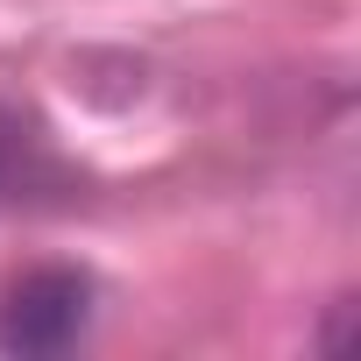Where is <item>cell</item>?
Listing matches in <instances>:
<instances>
[{
	"label": "cell",
	"mask_w": 361,
	"mask_h": 361,
	"mask_svg": "<svg viewBox=\"0 0 361 361\" xmlns=\"http://www.w3.org/2000/svg\"><path fill=\"white\" fill-rule=\"evenodd\" d=\"M43 177V149H36V135L0 106V199H22L29 185Z\"/></svg>",
	"instance_id": "cell-2"
},
{
	"label": "cell",
	"mask_w": 361,
	"mask_h": 361,
	"mask_svg": "<svg viewBox=\"0 0 361 361\" xmlns=\"http://www.w3.org/2000/svg\"><path fill=\"white\" fill-rule=\"evenodd\" d=\"M92 326V276L85 269H29L8 298H0V354H64Z\"/></svg>",
	"instance_id": "cell-1"
}]
</instances>
